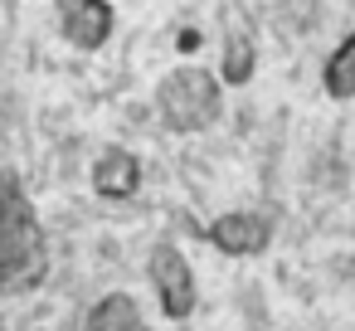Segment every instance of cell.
<instances>
[{
    "label": "cell",
    "mask_w": 355,
    "mask_h": 331,
    "mask_svg": "<svg viewBox=\"0 0 355 331\" xmlns=\"http://www.w3.org/2000/svg\"><path fill=\"white\" fill-rule=\"evenodd\" d=\"M44 273V239L40 224L30 214V205L20 200L15 180L0 176V292L15 287H35Z\"/></svg>",
    "instance_id": "cell-1"
},
{
    "label": "cell",
    "mask_w": 355,
    "mask_h": 331,
    "mask_svg": "<svg viewBox=\"0 0 355 331\" xmlns=\"http://www.w3.org/2000/svg\"><path fill=\"white\" fill-rule=\"evenodd\" d=\"M156 112L171 132H205L224 112V83L200 64H180L156 83Z\"/></svg>",
    "instance_id": "cell-2"
},
{
    "label": "cell",
    "mask_w": 355,
    "mask_h": 331,
    "mask_svg": "<svg viewBox=\"0 0 355 331\" xmlns=\"http://www.w3.org/2000/svg\"><path fill=\"white\" fill-rule=\"evenodd\" d=\"M146 273H151V287H156L161 316H166V321H185V316L195 312V302H200V282H195L190 258H185L171 239H161V244L151 248Z\"/></svg>",
    "instance_id": "cell-3"
},
{
    "label": "cell",
    "mask_w": 355,
    "mask_h": 331,
    "mask_svg": "<svg viewBox=\"0 0 355 331\" xmlns=\"http://www.w3.org/2000/svg\"><path fill=\"white\" fill-rule=\"evenodd\" d=\"M205 239L229 258H258L272 244V224L263 214H253V210H229V214L205 224Z\"/></svg>",
    "instance_id": "cell-4"
},
{
    "label": "cell",
    "mask_w": 355,
    "mask_h": 331,
    "mask_svg": "<svg viewBox=\"0 0 355 331\" xmlns=\"http://www.w3.org/2000/svg\"><path fill=\"white\" fill-rule=\"evenodd\" d=\"M59 30L73 49H103L112 40V6L107 0H54Z\"/></svg>",
    "instance_id": "cell-5"
},
{
    "label": "cell",
    "mask_w": 355,
    "mask_h": 331,
    "mask_svg": "<svg viewBox=\"0 0 355 331\" xmlns=\"http://www.w3.org/2000/svg\"><path fill=\"white\" fill-rule=\"evenodd\" d=\"M137 190H141V161H137V151L107 146L93 161V195H103V200H132Z\"/></svg>",
    "instance_id": "cell-6"
},
{
    "label": "cell",
    "mask_w": 355,
    "mask_h": 331,
    "mask_svg": "<svg viewBox=\"0 0 355 331\" xmlns=\"http://www.w3.org/2000/svg\"><path fill=\"white\" fill-rule=\"evenodd\" d=\"M88 331H151L132 292H112L88 312Z\"/></svg>",
    "instance_id": "cell-7"
},
{
    "label": "cell",
    "mask_w": 355,
    "mask_h": 331,
    "mask_svg": "<svg viewBox=\"0 0 355 331\" xmlns=\"http://www.w3.org/2000/svg\"><path fill=\"white\" fill-rule=\"evenodd\" d=\"M321 88H326V98H336V103H350V98H355V35H345L340 49L326 59Z\"/></svg>",
    "instance_id": "cell-8"
},
{
    "label": "cell",
    "mask_w": 355,
    "mask_h": 331,
    "mask_svg": "<svg viewBox=\"0 0 355 331\" xmlns=\"http://www.w3.org/2000/svg\"><path fill=\"white\" fill-rule=\"evenodd\" d=\"M253 64H258V49H253V40L248 35H229L224 40V54H219V83H229V88H243L248 78H253Z\"/></svg>",
    "instance_id": "cell-9"
}]
</instances>
